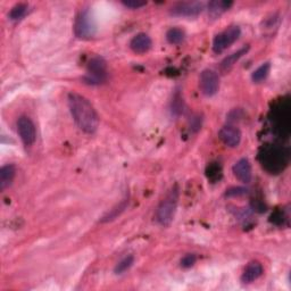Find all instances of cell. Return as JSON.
Returning a JSON list of instances; mask_svg holds the SVG:
<instances>
[{"label": "cell", "mask_w": 291, "mask_h": 291, "mask_svg": "<svg viewBox=\"0 0 291 291\" xmlns=\"http://www.w3.org/2000/svg\"><path fill=\"white\" fill-rule=\"evenodd\" d=\"M67 102L72 117L80 130L88 134L95 133L99 126V116L89 99L76 92H71L68 93Z\"/></svg>", "instance_id": "1"}, {"label": "cell", "mask_w": 291, "mask_h": 291, "mask_svg": "<svg viewBox=\"0 0 291 291\" xmlns=\"http://www.w3.org/2000/svg\"><path fill=\"white\" fill-rule=\"evenodd\" d=\"M179 191L177 188H173L164 199L162 200L156 208L155 218L157 223L162 226H169L172 223L178 207Z\"/></svg>", "instance_id": "2"}, {"label": "cell", "mask_w": 291, "mask_h": 291, "mask_svg": "<svg viewBox=\"0 0 291 291\" xmlns=\"http://www.w3.org/2000/svg\"><path fill=\"white\" fill-rule=\"evenodd\" d=\"M97 25L92 12L89 8L81 11L75 19L74 33L79 39H90L96 34Z\"/></svg>", "instance_id": "3"}, {"label": "cell", "mask_w": 291, "mask_h": 291, "mask_svg": "<svg viewBox=\"0 0 291 291\" xmlns=\"http://www.w3.org/2000/svg\"><path fill=\"white\" fill-rule=\"evenodd\" d=\"M107 80V64L102 57L96 56L90 59L87 66L85 81L90 84H101Z\"/></svg>", "instance_id": "4"}, {"label": "cell", "mask_w": 291, "mask_h": 291, "mask_svg": "<svg viewBox=\"0 0 291 291\" xmlns=\"http://www.w3.org/2000/svg\"><path fill=\"white\" fill-rule=\"evenodd\" d=\"M241 34V29L238 25H232L225 30V31L218 33L214 38L213 41V51L215 54L223 53L230 46H232L239 39Z\"/></svg>", "instance_id": "5"}, {"label": "cell", "mask_w": 291, "mask_h": 291, "mask_svg": "<svg viewBox=\"0 0 291 291\" xmlns=\"http://www.w3.org/2000/svg\"><path fill=\"white\" fill-rule=\"evenodd\" d=\"M199 88L203 95L212 97L220 90V76L213 70H204L199 78Z\"/></svg>", "instance_id": "6"}, {"label": "cell", "mask_w": 291, "mask_h": 291, "mask_svg": "<svg viewBox=\"0 0 291 291\" xmlns=\"http://www.w3.org/2000/svg\"><path fill=\"white\" fill-rule=\"evenodd\" d=\"M17 132L25 145H32L37 140V130L32 119L28 116H21L17 121Z\"/></svg>", "instance_id": "7"}, {"label": "cell", "mask_w": 291, "mask_h": 291, "mask_svg": "<svg viewBox=\"0 0 291 291\" xmlns=\"http://www.w3.org/2000/svg\"><path fill=\"white\" fill-rule=\"evenodd\" d=\"M204 4L198 2H185L178 3L171 7L170 13L173 16L179 17H194L198 16L204 10Z\"/></svg>", "instance_id": "8"}, {"label": "cell", "mask_w": 291, "mask_h": 291, "mask_svg": "<svg viewBox=\"0 0 291 291\" xmlns=\"http://www.w3.org/2000/svg\"><path fill=\"white\" fill-rule=\"evenodd\" d=\"M218 138L228 147L235 148L241 142V132L238 127L225 125L218 132Z\"/></svg>", "instance_id": "9"}, {"label": "cell", "mask_w": 291, "mask_h": 291, "mask_svg": "<svg viewBox=\"0 0 291 291\" xmlns=\"http://www.w3.org/2000/svg\"><path fill=\"white\" fill-rule=\"evenodd\" d=\"M233 174L234 177L237 178L239 181H241L243 183H249L251 181L252 178V171H251V165L249 161L247 158H241L240 161H238L233 165Z\"/></svg>", "instance_id": "10"}, {"label": "cell", "mask_w": 291, "mask_h": 291, "mask_svg": "<svg viewBox=\"0 0 291 291\" xmlns=\"http://www.w3.org/2000/svg\"><path fill=\"white\" fill-rule=\"evenodd\" d=\"M152 38L145 33H138L130 41V48L135 54H144L152 48Z\"/></svg>", "instance_id": "11"}, {"label": "cell", "mask_w": 291, "mask_h": 291, "mask_svg": "<svg viewBox=\"0 0 291 291\" xmlns=\"http://www.w3.org/2000/svg\"><path fill=\"white\" fill-rule=\"evenodd\" d=\"M264 272L262 264L257 260H254V262H250L247 265V267L243 271L242 275H241V281L243 283H251L258 279V277L262 276Z\"/></svg>", "instance_id": "12"}, {"label": "cell", "mask_w": 291, "mask_h": 291, "mask_svg": "<svg viewBox=\"0 0 291 291\" xmlns=\"http://www.w3.org/2000/svg\"><path fill=\"white\" fill-rule=\"evenodd\" d=\"M16 175V169L13 164L4 165L0 170V189L5 190L14 181Z\"/></svg>", "instance_id": "13"}, {"label": "cell", "mask_w": 291, "mask_h": 291, "mask_svg": "<svg viewBox=\"0 0 291 291\" xmlns=\"http://www.w3.org/2000/svg\"><path fill=\"white\" fill-rule=\"evenodd\" d=\"M232 2H226V0H214L208 4V14L212 17L221 16L223 13L229 11L232 7Z\"/></svg>", "instance_id": "14"}, {"label": "cell", "mask_w": 291, "mask_h": 291, "mask_svg": "<svg viewBox=\"0 0 291 291\" xmlns=\"http://www.w3.org/2000/svg\"><path fill=\"white\" fill-rule=\"evenodd\" d=\"M248 50H249V46H246V47H243V48L239 49L238 51H235V53H233L232 55H230V56L225 57L223 59V62L221 63V70L224 72L231 70L234 64L237 63L239 59L243 56V55H246L248 53Z\"/></svg>", "instance_id": "15"}, {"label": "cell", "mask_w": 291, "mask_h": 291, "mask_svg": "<svg viewBox=\"0 0 291 291\" xmlns=\"http://www.w3.org/2000/svg\"><path fill=\"white\" fill-rule=\"evenodd\" d=\"M127 205H129V199H124L123 202H121L118 205H116V206L113 207L108 213H106L105 215L101 217V220H100L101 223H108V222L116 220V218L121 215L124 211H125Z\"/></svg>", "instance_id": "16"}, {"label": "cell", "mask_w": 291, "mask_h": 291, "mask_svg": "<svg viewBox=\"0 0 291 291\" xmlns=\"http://www.w3.org/2000/svg\"><path fill=\"white\" fill-rule=\"evenodd\" d=\"M166 39L171 45H180L186 39V33L182 29L172 28L166 32Z\"/></svg>", "instance_id": "17"}, {"label": "cell", "mask_w": 291, "mask_h": 291, "mask_svg": "<svg viewBox=\"0 0 291 291\" xmlns=\"http://www.w3.org/2000/svg\"><path fill=\"white\" fill-rule=\"evenodd\" d=\"M269 71H271V64L269 63L262 64L257 70H255L254 72H252V74H251L252 82H255V83L263 82V81L266 80V78L268 76Z\"/></svg>", "instance_id": "18"}, {"label": "cell", "mask_w": 291, "mask_h": 291, "mask_svg": "<svg viewBox=\"0 0 291 291\" xmlns=\"http://www.w3.org/2000/svg\"><path fill=\"white\" fill-rule=\"evenodd\" d=\"M265 157L267 158L268 165H272L273 169L276 168V166H280L281 162L283 163V154L276 148L269 149V151L265 154Z\"/></svg>", "instance_id": "19"}, {"label": "cell", "mask_w": 291, "mask_h": 291, "mask_svg": "<svg viewBox=\"0 0 291 291\" xmlns=\"http://www.w3.org/2000/svg\"><path fill=\"white\" fill-rule=\"evenodd\" d=\"M28 10H29L28 4H24V3L16 4V5L13 7L10 12V19L12 21L22 20L23 17L27 15Z\"/></svg>", "instance_id": "20"}, {"label": "cell", "mask_w": 291, "mask_h": 291, "mask_svg": "<svg viewBox=\"0 0 291 291\" xmlns=\"http://www.w3.org/2000/svg\"><path fill=\"white\" fill-rule=\"evenodd\" d=\"M134 263V257L132 255L130 256H126L125 258H123L121 262H118L116 266H115V274H122V273L126 272L127 269H129L132 265Z\"/></svg>", "instance_id": "21"}, {"label": "cell", "mask_w": 291, "mask_h": 291, "mask_svg": "<svg viewBox=\"0 0 291 291\" xmlns=\"http://www.w3.org/2000/svg\"><path fill=\"white\" fill-rule=\"evenodd\" d=\"M182 108H183L182 98L181 96H180V93H177V95L174 96L173 101H172V113L175 115H180L183 110Z\"/></svg>", "instance_id": "22"}, {"label": "cell", "mask_w": 291, "mask_h": 291, "mask_svg": "<svg viewBox=\"0 0 291 291\" xmlns=\"http://www.w3.org/2000/svg\"><path fill=\"white\" fill-rule=\"evenodd\" d=\"M122 4L127 8H132V10H138L147 5V2L143 0H123Z\"/></svg>", "instance_id": "23"}, {"label": "cell", "mask_w": 291, "mask_h": 291, "mask_svg": "<svg viewBox=\"0 0 291 291\" xmlns=\"http://www.w3.org/2000/svg\"><path fill=\"white\" fill-rule=\"evenodd\" d=\"M197 262V256L195 254H188L185 257L181 259V266L185 268H189L191 266H194Z\"/></svg>", "instance_id": "24"}, {"label": "cell", "mask_w": 291, "mask_h": 291, "mask_svg": "<svg viewBox=\"0 0 291 291\" xmlns=\"http://www.w3.org/2000/svg\"><path fill=\"white\" fill-rule=\"evenodd\" d=\"M248 190L246 188H241V187H234V188H231V189L226 190V197H239V196H243V195H247Z\"/></svg>", "instance_id": "25"}, {"label": "cell", "mask_w": 291, "mask_h": 291, "mask_svg": "<svg viewBox=\"0 0 291 291\" xmlns=\"http://www.w3.org/2000/svg\"><path fill=\"white\" fill-rule=\"evenodd\" d=\"M207 175H208V179L213 180V177L215 175V180L220 179L221 178V168L217 165H211L209 168L207 169Z\"/></svg>", "instance_id": "26"}]
</instances>
